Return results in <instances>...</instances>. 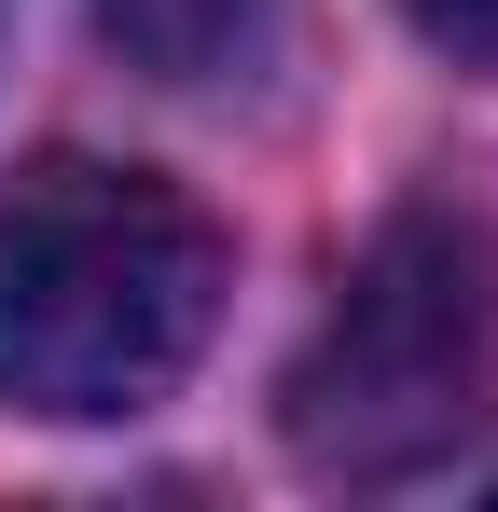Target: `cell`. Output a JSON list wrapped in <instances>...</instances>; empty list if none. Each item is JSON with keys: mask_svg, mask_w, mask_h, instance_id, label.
<instances>
[{"mask_svg": "<svg viewBox=\"0 0 498 512\" xmlns=\"http://www.w3.org/2000/svg\"><path fill=\"white\" fill-rule=\"evenodd\" d=\"M236 250L153 167L56 153L0 194V402L14 416H139L222 333Z\"/></svg>", "mask_w": 498, "mask_h": 512, "instance_id": "cell-1", "label": "cell"}, {"mask_svg": "<svg viewBox=\"0 0 498 512\" xmlns=\"http://www.w3.org/2000/svg\"><path fill=\"white\" fill-rule=\"evenodd\" d=\"M485 402H498V236L471 208L415 194L346 263L319 346L277 388V429L332 485H402L429 457H457Z\"/></svg>", "mask_w": 498, "mask_h": 512, "instance_id": "cell-2", "label": "cell"}, {"mask_svg": "<svg viewBox=\"0 0 498 512\" xmlns=\"http://www.w3.org/2000/svg\"><path fill=\"white\" fill-rule=\"evenodd\" d=\"M97 28L125 42V70H153L180 97H222V84H263L305 28V0H97Z\"/></svg>", "mask_w": 498, "mask_h": 512, "instance_id": "cell-3", "label": "cell"}, {"mask_svg": "<svg viewBox=\"0 0 498 512\" xmlns=\"http://www.w3.org/2000/svg\"><path fill=\"white\" fill-rule=\"evenodd\" d=\"M415 42L429 56H457V70H498V0H402Z\"/></svg>", "mask_w": 498, "mask_h": 512, "instance_id": "cell-4", "label": "cell"}]
</instances>
